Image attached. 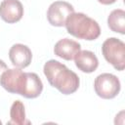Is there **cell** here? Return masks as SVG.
<instances>
[{"mask_svg": "<svg viewBox=\"0 0 125 125\" xmlns=\"http://www.w3.org/2000/svg\"><path fill=\"white\" fill-rule=\"evenodd\" d=\"M43 72L50 85L63 95L73 94L79 88L80 80L78 75L56 60L46 62L43 66Z\"/></svg>", "mask_w": 125, "mask_h": 125, "instance_id": "obj_1", "label": "cell"}, {"mask_svg": "<svg viewBox=\"0 0 125 125\" xmlns=\"http://www.w3.org/2000/svg\"><path fill=\"white\" fill-rule=\"evenodd\" d=\"M64 25L66 31L78 39L92 41L97 39L101 34L99 23L83 13L74 12L70 14L65 20Z\"/></svg>", "mask_w": 125, "mask_h": 125, "instance_id": "obj_2", "label": "cell"}, {"mask_svg": "<svg viewBox=\"0 0 125 125\" xmlns=\"http://www.w3.org/2000/svg\"><path fill=\"white\" fill-rule=\"evenodd\" d=\"M102 53L107 62L115 69L123 70L125 67V44L118 38H107L102 45Z\"/></svg>", "mask_w": 125, "mask_h": 125, "instance_id": "obj_3", "label": "cell"}, {"mask_svg": "<svg viewBox=\"0 0 125 125\" xmlns=\"http://www.w3.org/2000/svg\"><path fill=\"white\" fill-rule=\"evenodd\" d=\"M120 81L114 74L102 73L98 75L94 81V89L96 94L105 100L115 98L120 92Z\"/></svg>", "mask_w": 125, "mask_h": 125, "instance_id": "obj_4", "label": "cell"}, {"mask_svg": "<svg viewBox=\"0 0 125 125\" xmlns=\"http://www.w3.org/2000/svg\"><path fill=\"white\" fill-rule=\"evenodd\" d=\"M74 13L73 6L65 1L53 2L47 11V20L54 26H63L67 17Z\"/></svg>", "mask_w": 125, "mask_h": 125, "instance_id": "obj_5", "label": "cell"}, {"mask_svg": "<svg viewBox=\"0 0 125 125\" xmlns=\"http://www.w3.org/2000/svg\"><path fill=\"white\" fill-rule=\"evenodd\" d=\"M24 74L25 72H23L21 68H8L1 75L0 85L9 93L21 95Z\"/></svg>", "mask_w": 125, "mask_h": 125, "instance_id": "obj_6", "label": "cell"}, {"mask_svg": "<svg viewBox=\"0 0 125 125\" xmlns=\"http://www.w3.org/2000/svg\"><path fill=\"white\" fill-rule=\"evenodd\" d=\"M23 7L20 0H3L0 3V18L8 22L15 23L21 20Z\"/></svg>", "mask_w": 125, "mask_h": 125, "instance_id": "obj_7", "label": "cell"}, {"mask_svg": "<svg viewBox=\"0 0 125 125\" xmlns=\"http://www.w3.org/2000/svg\"><path fill=\"white\" fill-rule=\"evenodd\" d=\"M9 58L14 66L18 68H25L31 62L32 53L26 45L17 43L10 48Z\"/></svg>", "mask_w": 125, "mask_h": 125, "instance_id": "obj_8", "label": "cell"}, {"mask_svg": "<svg viewBox=\"0 0 125 125\" xmlns=\"http://www.w3.org/2000/svg\"><path fill=\"white\" fill-rule=\"evenodd\" d=\"M43 91V83L40 77L34 72H25L21 96L26 99H35Z\"/></svg>", "mask_w": 125, "mask_h": 125, "instance_id": "obj_9", "label": "cell"}, {"mask_svg": "<svg viewBox=\"0 0 125 125\" xmlns=\"http://www.w3.org/2000/svg\"><path fill=\"white\" fill-rule=\"evenodd\" d=\"M80 50H81V45L77 41L69 38H63L59 40L54 47L55 55L65 61L73 60L76 54Z\"/></svg>", "mask_w": 125, "mask_h": 125, "instance_id": "obj_10", "label": "cell"}, {"mask_svg": "<svg viewBox=\"0 0 125 125\" xmlns=\"http://www.w3.org/2000/svg\"><path fill=\"white\" fill-rule=\"evenodd\" d=\"M74 62L76 67L85 73H92L99 66V60L97 56L88 50H80L74 57Z\"/></svg>", "mask_w": 125, "mask_h": 125, "instance_id": "obj_11", "label": "cell"}, {"mask_svg": "<svg viewBox=\"0 0 125 125\" xmlns=\"http://www.w3.org/2000/svg\"><path fill=\"white\" fill-rule=\"evenodd\" d=\"M108 27L117 33L125 34V12L122 9L113 10L107 18Z\"/></svg>", "mask_w": 125, "mask_h": 125, "instance_id": "obj_12", "label": "cell"}, {"mask_svg": "<svg viewBox=\"0 0 125 125\" xmlns=\"http://www.w3.org/2000/svg\"><path fill=\"white\" fill-rule=\"evenodd\" d=\"M10 117H11V120L8 122V124H17V125L29 124V121L25 120L24 105L19 100L13 103L10 109Z\"/></svg>", "mask_w": 125, "mask_h": 125, "instance_id": "obj_13", "label": "cell"}, {"mask_svg": "<svg viewBox=\"0 0 125 125\" xmlns=\"http://www.w3.org/2000/svg\"><path fill=\"white\" fill-rule=\"evenodd\" d=\"M6 69H8V66H7V64L5 63V62L4 61H2V60H0V78H1V75H2V73L6 70Z\"/></svg>", "mask_w": 125, "mask_h": 125, "instance_id": "obj_14", "label": "cell"}, {"mask_svg": "<svg viewBox=\"0 0 125 125\" xmlns=\"http://www.w3.org/2000/svg\"><path fill=\"white\" fill-rule=\"evenodd\" d=\"M115 1L116 0H98V2L103 5H110V4H113Z\"/></svg>", "mask_w": 125, "mask_h": 125, "instance_id": "obj_15", "label": "cell"}, {"mask_svg": "<svg viewBox=\"0 0 125 125\" xmlns=\"http://www.w3.org/2000/svg\"><path fill=\"white\" fill-rule=\"evenodd\" d=\"M0 124H2V122H1V121H0Z\"/></svg>", "mask_w": 125, "mask_h": 125, "instance_id": "obj_16", "label": "cell"}]
</instances>
